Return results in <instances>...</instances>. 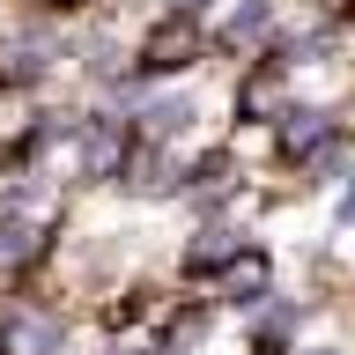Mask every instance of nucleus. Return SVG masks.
<instances>
[{"instance_id": "f257e3e1", "label": "nucleus", "mask_w": 355, "mask_h": 355, "mask_svg": "<svg viewBox=\"0 0 355 355\" xmlns=\"http://www.w3.org/2000/svg\"><path fill=\"white\" fill-rule=\"evenodd\" d=\"M67 348V318L44 304H8L0 318V355H60Z\"/></svg>"}, {"instance_id": "f03ea898", "label": "nucleus", "mask_w": 355, "mask_h": 355, "mask_svg": "<svg viewBox=\"0 0 355 355\" xmlns=\"http://www.w3.org/2000/svg\"><path fill=\"white\" fill-rule=\"evenodd\" d=\"M244 252H252V244H244L237 222H207V230L185 244V259H178V266H185V282H200V274H215V282H222V274H230Z\"/></svg>"}, {"instance_id": "7ed1b4c3", "label": "nucleus", "mask_w": 355, "mask_h": 355, "mask_svg": "<svg viewBox=\"0 0 355 355\" xmlns=\"http://www.w3.org/2000/svg\"><path fill=\"white\" fill-rule=\"evenodd\" d=\"M222 304L244 311V318L266 311V304H274V259H266V252H244V259L222 274Z\"/></svg>"}, {"instance_id": "20e7f679", "label": "nucleus", "mask_w": 355, "mask_h": 355, "mask_svg": "<svg viewBox=\"0 0 355 355\" xmlns=\"http://www.w3.org/2000/svg\"><path fill=\"white\" fill-rule=\"evenodd\" d=\"M52 52H60L52 30H22L15 44H0V74H8V82H37L44 67H52Z\"/></svg>"}, {"instance_id": "39448f33", "label": "nucleus", "mask_w": 355, "mask_h": 355, "mask_svg": "<svg viewBox=\"0 0 355 355\" xmlns=\"http://www.w3.org/2000/svg\"><path fill=\"white\" fill-rule=\"evenodd\" d=\"M37 252H44V237H37V222H30V207H0V266L22 274Z\"/></svg>"}, {"instance_id": "423d86ee", "label": "nucleus", "mask_w": 355, "mask_h": 355, "mask_svg": "<svg viewBox=\"0 0 355 355\" xmlns=\"http://www.w3.org/2000/svg\"><path fill=\"white\" fill-rule=\"evenodd\" d=\"M141 126H148V141L193 133V96H155V104H141Z\"/></svg>"}, {"instance_id": "0eeeda50", "label": "nucleus", "mask_w": 355, "mask_h": 355, "mask_svg": "<svg viewBox=\"0 0 355 355\" xmlns=\"http://www.w3.org/2000/svg\"><path fill=\"white\" fill-rule=\"evenodd\" d=\"M266 22H274V8H266V0H244V8H230V37H266Z\"/></svg>"}, {"instance_id": "6e6552de", "label": "nucleus", "mask_w": 355, "mask_h": 355, "mask_svg": "<svg viewBox=\"0 0 355 355\" xmlns=\"http://www.w3.org/2000/svg\"><path fill=\"white\" fill-rule=\"evenodd\" d=\"M333 222H340V230H355V185L340 193V207H333Z\"/></svg>"}, {"instance_id": "1a4fd4ad", "label": "nucleus", "mask_w": 355, "mask_h": 355, "mask_svg": "<svg viewBox=\"0 0 355 355\" xmlns=\"http://www.w3.org/2000/svg\"><path fill=\"white\" fill-rule=\"evenodd\" d=\"M288 355H340V348H288Z\"/></svg>"}]
</instances>
